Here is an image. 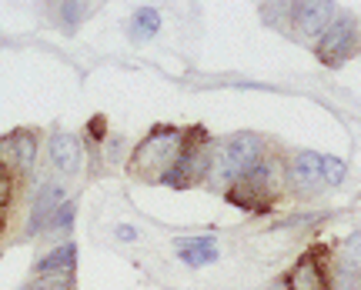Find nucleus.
<instances>
[{
	"mask_svg": "<svg viewBox=\"0 0 361 290\" xmlns=\"http://www.w3.org/2000/svg\"><path fill=\"white\" fill-rule=\"evenodd\" d=\"M261 167V140L255 134H234L218 151V170L224 177L245 180Z\"/></svg>",
	"mask_w": 361,
	"mask_h": 290,
	"instance_id": "nucleus-1",
	"label": "nucleus"
},
{
	"mask_svg": "<svg viewBox=\"0 0 361 290\" xmlns=\"http://www.w3.org/2000/svg\"><path fill=\"white\" fill-rule=\"evenodd\" d=\"M207 170V144H204V130L194 127L188 137H180V151L171 164V174H164L171 187H191L197 177Z\"/></svg>",
	"mask_w": 361,
	"mask_h": 290,
	"instance_id": "nucleus-2",
	"label": "nucleus"
},
{
	"mask_svg": "<svg viewBox=\"0 0 361 290\" xmlns=\"http://www.w3.org/2000/svg\"><path fill=\"white\" fill-rule=\"evenodd\" d=\"M358 47V24L355 17H338L328 24L322 37H318V61L328 67H338L341 61H348Z\"/></svg>",
	"mask_w": 361,
	"mask_h": 290,
	"instance_id": "nucleus-3",
	"label": "nucleus"
},
{
	"mask_svg": "<svg viewBox=\"0 0 361 290\" xmlns=\"http://www.w3.org/2000/svg\"><path fill=\"white\" fill-rule=\"evenodd\" d=\"M284 287L288 290H331V284H328V277H324L322 264H318L311 253H305V257L291 267V274H288V280H284Z\"/></svg>",
	"mask_w": 361,
	"mask_h": 290,
	"instance_id": "nucleus-4",
	"label": "nucleus"
},
{
	"mask_svg": "<svg viewBox=\"0 0 361 290\" xmlns=\"http://www.w3.org/2000/svg\"><path fill=\"white\" fill-rule=\"evenodd\" d=\"M291 13H295L298 27H301L308 37H322L324 30H328V24L335 20V7H331V4H295Z\"/></svg>",
	"mask_w": 361,
	"mask_h": 290,
	"instance_id": "nucleus-5",
	"label": "nucleus"
},
{
	"mask_svg": "<svg viewBox=\"0 0 361 290\" xmlns=\"http://www.w3.org/2000/svg\"><path fill=\"white\" fill-rule=\"evenodd\" d=\"M178 140H180L178 130L161 127V130H154V134H151V137L141 144V151H137V160H134V164L141 167L147 157H154V167H164V157L178 151Z\"/></svg>",
	"mask_w": 361,
	"mask_h": 290,
	"instance_id": "nucleus-6",
	"label": "nucleus"
},
{
	"mask_svg": "<svg viewBox=\"0 0 361 290\" xmlns=\"http://www.w3.org/2000/svg\"><path fill=\"white\" fill-rule=\"evenodd\" d=\"M51 160L57 164V170L64 174H78L84 164V153H80V140L74 134H54L51 140Z\"/></svg>",
	"mask_w": 361,
	"mask_h": 290,
	"instance_id": "nucleus-7",
	"label": "nucleus"
},
{
	"mask_svg": "<svg viewBox=\"0 0 361 290\" xmlns=\"http://www.w3.org/2000/svg\"><path fill=\"white\" fill-rule=\"evenodd\" d=\"M174 251L188 267H204L218 260V244L211 237H180L174 244Z\"/></svg>",
	"mask_w": 361,
	"mask_h": 290,
	"instance_id": "nucleus-8",
	"label": "nucleus"
},
{
	"mask_svg": "<svg viewBox=\"0 0 361 290\" xmlns=\"http://www.w3.org/2000/svg\"><path fill=\"white\" fill-rule=\"evenodd\" d=\"M61 197H64V190L54 187V184H47V187L40 190L37 203H34V214H30V234H37L44 224H51L54 210L61 207Z\"/></svg>",
	"mask_w": 361,
	"mask_h": 290,
	"instance_id": "nucleus-9",
	"label": "nucleus"
},
{
	"mask_svg": "<svg viewBox=\"0 0 361 290\" xmlns=\"http://www.w3.org/2000/svg\"><path fill=\"white\" fill-rule=\"evenodd\" d=\"M74 264H78V247H74V244H64V247H57V251L47 253L37 264V270L40 274H67V270H74Z\"/></svg>",
	"mask_w": 361,
	"mask_h": 290,
	"instance_id": "nucleus-10",
	"label": "nucleus"
},
{
	"mask_svg": "<svg viewBox=\"0 0 361 290\" xmlns=\"http://www.w3.org/2000/svg\"><path fill=\"white\" fill-rule=\"evenodd\" d=\"M295 177L301 184H314V180H322V153L314 151H301L295 157Z\"/></svg>",
	"mask_w": 361,
	"mask_h": 290,
	"instance_id": "nucleus-11",
	"label": "nucleus"
},
{
	"mask_svg": "<svg viewBox=\"0 0 361 290\" xmlns=\"http://www.w3.org/2000/svg\"><path fill=\"white\" fill-rule=\"evenodd\" d=\"M7 147L13 151V157H17V164H20V167H30V164H34V157H37V140H34V134H30V130L13 134V137L7 140Z\"/></svg>",
	"mask_w": 361,
	"mask_h": 290,
	"instance_id": "nucleus-12",
	"label": "nucleus"
},
{
	"mask_svg": "<svg viewBox=\"0 0 361 290\" xmlns=\"http://www.w3.org/2000/svg\"><path fill=\"white\" fill-rule=\"evenodd\" d=\"M157 27H161V17H157L154 7H141V11L130 17V30H134L137 37H151Z\"/></svg>",
	"mask_w": 361,
	"mask_h": 290,
	"instance_id": "nucleus-13",
	"label": "nucleus"
},
{
	"mask_svg": "<svg viewBox=\"0 0 361 290\" xmlns=\"http://www.w3.org/2000/svg\"><path fill=\"white\" fill-rule=\"evenodd\" d=\"M345 177H348V167L341 157H322V180L328 187H341Z\"/></svg>",
	"mask_w": 361,
	"mask_h": 290,
	"instance_id": "nucleus-14",
	"label": "nucleus"
},
{
	"mask_svg": "<svg viewBox=\"0 0 361 290\" xmlns=\"http://www.w3.org/2000/svg\"><path fill=\"white\" fill-rule=\"evenodd\" d=\"M74 217H78V203L74 201H64L57 210H54L51 217V230H57V234H64V230L74 227Z\"/></svg>",
	"mask_w": 361,
	"mask_h": 290,
	"instance_id": "nucleus-15",
	"label": "nucleus"
},
{
	"mask_svg": "<svg viewBox=\"0 0 361 290\" xmlns=\"http://www.w3.org/2000/svg\"><path fill=\"white\" fill-rule=\"evenodd\" d=\"M11 194H13V180H11V170L0 164V207L11 203Z\"/></svg>",
	"mask_w": 361,
	"mask_h": 290,
	"instance_id": "nucleus-16",
	"label": "nucleus"
},
{
	"mask_svg": "<svg viewBox=\"0 0 361 290\" xmlns=\"http://www.w3.org/2000/svg\"><path fill=\"white\" fill-rule=\"evenodd\" d=\"M117 237H121V240H134V227H117Z\"/></svg>",
	"mask_w": 361,
	"mask_h": 290,
	"instance_id": "nucleus-17",
	"label": "nucleus"
},
{
	"mask_svg": "<svg viewBox=\"0 0 361 290\" xmlns=\"http://www.w3.org/2000/svg\"><path fill=\"white\" fill-rule=\"evenodd\" d=\"M274 290H288V287H274Z\"/></svg>",
	"mask_w": 361,
	"mask_h": 290,
	"instance_id": "nucleus-18",
	"label": "nucleus"
}]
</instances>
